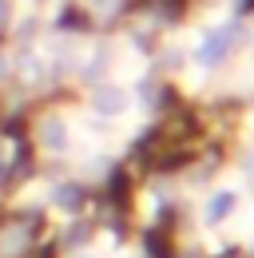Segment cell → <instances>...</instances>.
<instances>
[{
    "label": "cell",
    "mask_w": 254,
    "mask_h": 258,
    "mask_svg": "<svg viewBox=\"0 0 254 258\" xmlns=\"http://www.w3.org/2000/svg\"><path fill=\"white\" fill-rule=\"evenodd\" d=\"M12 20V0H0V28Z\"/></svg>",
    "instance_id": "obj_5"
},
{
    "label": "cell",
    "mask_w": 254,
    "mask_h": 258,
    "mask_svg": "<svg viewBox=\"0 0 254 258\" xmlns=\"http://www.w3.org/2000/svg\"><path fill=\"white\" fill-rule=\"evenodd\" d=\"M234 211H238V191H234V187L215 191L211 203H207V223H222V219H230Z\"/></svg>",
    "instance_id": "obj_3"
},
{
    "label": "cell",
    "mask_w": 254,
    "mask_h": 258,
    "mask_svg": "<svg viewBox=\"0 0 254 258\" xmlns=\"http://www.w3.org/2000/svg\"><path fill=\"white\" fill-rule=\"evenodd\" d=\"M230 40H234V28H219V32H211L207 40H203V44H199V52H195V56H199L203 64H219L222 56L234 48Z\"/></svg>",
    "instance_id": "obj_2"
},
{
    "label": "cell",
    "mask_w": 254,
    "mask_h": 258,
    "mask_svg": "<svg viewBox=\"0 0 254 258\" xmlns=\"http://www.w3.org/2000/svg\"><path fill=\"white\" fill-rule=\"evenodd\" d=\"M115 4H119V0H92V8H99V12H111Z\"/></svg>",
    "instance_id": "obj_6"
},
{
    "label": "cell",
    "mask_w": 254,
    "mask_h": 258,
    "mask_svg": "<svg viewBox=\"0 0 254 258\" xmlns=\"http://www.w3.org/2000/svg\"><path fill=\"white\" fill-rule=\"evenodd\" d=\"M40 139H44L48 151H64V147H68V123H64L60 115H48V119L40 123Z\"/></svg>",
    "instance_id": "obj_4"
},
{
    "label": "cell",
    "mask_w": 254,
    "mask_h": 258,
    "mask_svg": "<svg viewBox=\"0 0 254 258\" xmlns=\"http://www.w3.org/2000/svg\"><path fill=\"white\" fill-rule=\"evenodd\" d=\"M92 107H95V115L115 119V115H123V111H127V92H123V88H115V84H99L95 96H92Z\"/></svg>",
    "instance_id": "obj_1"
}]
</instances>
